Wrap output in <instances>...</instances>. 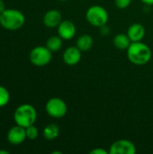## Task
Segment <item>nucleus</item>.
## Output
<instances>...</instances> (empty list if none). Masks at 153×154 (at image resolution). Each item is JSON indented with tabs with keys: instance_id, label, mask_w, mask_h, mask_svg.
<instances>
[{
	"instance_id": "obj_1",
	"label": "nucleus",
	"mask_w": 153,
	"mask_h": 154,
	"mask_svg": "<svg viewBox=\"0 0 153 154\" xmlns=\"http://www.w3.org/2000/svg\"><path fill=\"white\" fill-rule=\"evenodd\" d=\"M152 56L151 48L142 42H132L127 49L128 60L135 65H145L147 64Z\"/></svg>"
},
{
	"instance_id": "obj_2",
	"label": "nucleus",
	"mask_w": 153,
	"mask_h": 154,
	"mask_svg": "<svg viewBox=\"0 0 153 154\" xmlns=\"http://www.w3.org/2000/svg\"><path fill=\"white\" fill-rule=\"evenodd\" d=\"M25 23L24 14L14 8H6L0 14V25L9 31H15L23 26Z\"/></svg>"
},
{
	"instance_id": "obj_3",
	"label": "nucleus",
	"mask_w": 153,
	"mask_h": 154,
	"mask_svg": "<svg viewBox=\"0 0 153 154\" xmlns=\"http://www.w3.org/2000/svg\"><path fill=\"white\" fill-rule=\"evenodd\" d=\"M37 112L31 104H22L16 107L14 113V120L16 125L24 128L35 124Z\"/></svg>"
},
{
	"instance_id": "obj_4",
	"label": "nucleus",
	"mask_w": 153,
	"mask_h": 154,
	"mask_svg": "<svg viewBox=\"0 0 153 154\" xmlns=\"http://www.w3.org/2000/svg\"><path fill=\"white\" fill-rule=\"evenodd\" d=\"M86 18L91 25L95 27H102L107 23L109 14L104 7L100 5H93L87 9Z\"/></svg>"
},
{
	"instance_id": "obj_5",
	"label": "nucleus",
	"mask_w": 153,
	"mask_h": 154,
	"mask_svg": "<svg viewBox=\"0 0 153 154\" xmlns=\"http://www.w3.org/2000/svg\"><path fill=\"white\" fill-rule=\"evenodd\" d=\"M52 58L51 51L46 46L34 47L29 55L30 61L32 65L37 67H43L48 65Z\"/></svg>"
},
{
	"instance_id": "obj_6",
	"label": "nucleus",
	"mask_w": 153,
	"mask_h": 154,
	"mask_svg": "<svg viewBox=\"0 0 153 154\" xmlns=\"http://www.w3.org/2000/svg\"><path fill=\"white\" fill-rule=\"evenodd\" d=\"M47 114L53 118H62L68 112L67 104L59 97H52L49 99L45 105Z\"/></svg>"
},
{
	"instance_id": "obj_7",
	"label": "nucleus",
	"mask_w": 153,
	"mask_h": 154,
	"mask_svg": "<svg viewBox=\"0 0 153 154\" xmlns=\"http://www.w3.org/2000/svg\"><path fill=\"white\" fill-rule=\"evenodd\" d=\"M135 145L128 140L122 139L115 141L110 147V154H135Z\"/></svg>"
},
{
	"instance_id": "obj_8",
	"label": "nucleus",
	"mask_w": 153,
	"mask_h": 154,
	"mask_svg": "<svg viewBox=\"0 0 153 154\" xmlns=\"http://www.w3.org/2000/svg\"><path fill=\"white\" fill-rule=\"evenodd\" d=\"M7 141L12 145H19L23 143L26 139V130L24 127L18 125L11 127L7 132Z\"/></svg>"
},
{
	"instance_id": "obj_9",
	"label": "nucleus",
	"mask_w": 153,
	"mask_h": 154,
	"mask_svg": "<svg viewBox=\"0 0 153 154\" xmlns=\"http://www.w3.org/2000/svg\"><path fill=\"white\" fill-rule=\"evenodd\" d=\"M76 26L73 22L69 20L61 21L58 26L59 36L63 40H70L76 34Z\"/></svg>"
},
{
	"instance_id": "obj_10",
	"label": "nucleus",
	"mask_w": 153,
	"mask_h": 154,
	"mask_svg": "<svg viewBox=\"0 0 153 154\" xmlns=\"http://www.w3.org/2000/svg\"><path fill=\"white\" fill-rule=\"evenodd\" d=\"M62 59L67 65L74 66L81 60V51L77 46H70L63 52Z\"/></svg>"
},
{
	"instance_id": "obj_11",
	"label": "nucleus",
	"mask_w": 153,
	"mask_h": 154,
	"mask_svg": "<svg viewBox=\"0 0 153 154\" xmlns=\"http://www.w3.org/2000/svg\"><path fill=\"white\" fill-rule=\"evenodd\" d=\"M61 19L62 16L60 12H59L56 9H51L45 13L43 16V23L45 26L49 28H54L59 26V24L62 21Z\"/></svg>"
},
{
	"instance_id": "obj_12",
	"label": "nucleus",
	"mask_w": 153,
	"mask_h": 154,
	"mask_svg": "<svg viewBox=\"0 0 153 154\" xmlns=\"http://www.w3.org/2000/svg\"><path fill=\"white\" fill-rule=\"evenodd\" d=\"M145 28L142 23H133L127 30V35L132 42H142L145 36Z\"/></svg>"
},
{
	"instance_id": "obj_13",
	"label": "nucleus",
	"mask_w": 153,
	"mask_h": 154,
	"mask_svg": "<svg viewBox=\"0 0 153 154\" xmlns=\"http://www.w3.org/2000/svg\"><path fill=\"white\" fill-rule=\"evenodd\" d=\"M93 43H94L93 38L89 34H83L78 38L77 42H76V46L81 51H87L92 48Z\"/></svg>"
},
{
	"instance_id": "obj_14",
	"label": "nucleus",
	"mask_w": 153,
	"mask_h": 154,
	"mask_svg": "<svg viewBox=\"0 0 153 154\" xmlns=\"http://www.w3.org/2000/svg\"><path fill=\"white\" fill-rule=\"evenodd\" d=\"M113 42H114V45L119 50H127L130 44L132 43L128 35L124 34V33H119L115 35Z\"/></svg>"
},
{
	"instance_id": "obj_15",
	"label": "nucleus",
	"mask_w": 153,
	"mask_h": 154,
	"mask_svg": "<svg viewBox=\"0 0 153 154\" xmlns=\"http://www.w3.org/2000/svg\"><path fill=\"white\" fill-rule=\"evenodd\" d=\"M43 136L48 141H52L56 139L60 134V127L56 124L47 125L43 129Z\"/></svg>"
},
{
	"instance_id": "obj_16",
	"label": "nucleus",
	"mask_w": 153,
	"mask_h": 154,
	"mask_svg": "<svg viewBox=\"0 0 153 154\" xmlns=\"http://www.w3.org/2000/svg\"><path fill=\"white\" fill-rule=\"evenodd\" d=\"M46 47L51 51H58L62 47V39L60 36H50L46 42Z\"/></svg>"
},
{
	"instance_id": "obj_17",
	"label": "nucleus",
	"mask_w": 153,
	"mask_h": 154,
	"mask_svg": "<svg viewBox=\"0 0 153 154\" xmlns=\"http://www.w3.org/2000/svg\"><path fill=\"white\" fill-rule=\"evenodd\" d=\"M10 101V93L6 88L0 86V108L5 106Z\"/></svg>"
},
{
	"instance_id": "obj_18",
	"label": "nucleus",
	"mask_w": 153,
	"mask_h": 154,
	"mask_svg": "<svg viewBox=\"0 0 153 154\" xmlns=\"http://www.w3.org/2000/svg\"><path fill=\"white\" fill-rule=\"evenodd\" d=\"M25 130H26V137L28 140H31V141L35 140L39 135V130L37 129L36 126H34V125L26 127Z\"/></svg>"
},
{
	"instance_id": "obj_19",
	"label": "nucleus",
	"mask_w": 153,
	"mask_h": 154,
	"mask_svg": "<svg viewBox=\"0 0 153 154\" xmlns=\"http://www.w3.org/2000/svg\"><path fill=\"white\" fill-rule=\"evenodd\" d=\"M132 3V0H115V5L120 9H125L127 8Z\"/></svg>"
},
{
	"instance_id": "obj_20",
	"label": "nucleus",
	"mask_w": 153,
	"mask_h": 154,
	"mask_svg": "<svg viewBox=\"0 0 153 154\" xmlns=\"http://www.w3.org/2000/svg\"><path fill=\"white\" fill-rule=\"evenodd\" d=\"M108 152L104 150V149H101V148H96V149H94L93 151L90 152V154H107Z\"/></svg>"
},
{
	"instance_id": "obj_21",
	"label": "nucleus",
	"mask_w": 153,
	"mask_h": 154,
	"mask_svg": "<svg viewBox=\"0 0 153 154\" xmlns=\"http://www.w3.org/2000/svg\"><path fill=\"white\" fill-rule=\"evenodd\" d=\"M5 9H6V7H5V2L3 0H0V14H2Z\"/></svg>"
},
{
	"instance_id": "obj_22",
	"label": "nucleus",
	"mask_w": 153,
	"mask_h": 154,
	"mask_svg": "<svg viewBox=\"0 0 153 154\" xmlns=\"http://www.w3.org/2000/svg\"><path fill=\"white\" fill-rule=\"evenodd\" d=\"M142 3H144L145 5H153V0H142Z\"/></svg>"
},
{
	"instance_id": "obj_23",
	"label": "nucleus",
	"mask_w": 153,
	"mask_h": 154,
	"mask_svg": "<svg viewBox=\"0 0 153 154\" xmlns=\"http://www.w3.org/2000/svg\"><path fill=\"white\" fill-rule=\"evenodd\" d=\"M10 152L5 150H0V154H9Z\"/></svg>"
},
{
	"instance_id": "obj_24",
	"label": "nucleus",
	"mask_w": 153,
	"mask_h": 154,
	"mask_svg": "<svg viewBox=\"0 0 153 154\" xmlns=\"http://www.w3.org/2000/svg\"><path fill=\"white\" fill-rule=\"evenodd\" d=\"M60 1H69V0H60Z\"/></svg>"
}]
</instances>
